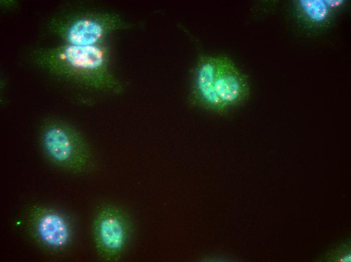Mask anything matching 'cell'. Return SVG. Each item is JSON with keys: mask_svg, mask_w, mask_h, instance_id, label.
Returning a JSON list of instances; mask_svg holds the SVG:
<instances>
[{"mask_svg": "<svg viewBox=\"0 0 351 262\" xmlns=\"http://www.w3.org/2000/svg\"><path fill=\"white\" fill-rule=\"evenodd\" d=\"M40 144L49 161L64 170L78 172L88 162V153L82 139L66 123H44L40 130Z\"/></svg>", "mask_w": 351, "mask_h": 262, "instance_id": "cell-1", "label": "cell"}, {"mask_svg": "<svg viewBox=\"0 0 351 262\" xmlns=\"http://www.w3.org/2000/svg\"><path fill=\"white\" fill-rule=\"evenodd\" d=\"M93 232L99 255L105 260H115L121 257L128 247L131 236V223L121 209L105 206L95 216Z\"/></svg>", "mask_w": 351, "mask_h": 262, "instance_id": "cell-2", "label": "cell"}, {"mask_svg": "<svg viewBox=\"0 0 351 262\" xmlns=\"http://www.w3.org/2000/svg\"><path fill=\"white\" fill-rule=\"evenodd\" d=\"M103 30L97 22L87 19L79 20L69 28L68 39L71 45H94L101 38Z\"/></svg>", "mask_w": 351, "mask_h": 262, "instance_id": "cell-7", "label": "cell"}, {"mask_svg": "<svg viewBox=\"0 0 351 262\" xmlns=\"http://www.w3.org/2000/svg\"><path fill=\"white\" fill-rule=\"evenodd\" d=\"M297 7L301 18L313 25L319 26L327 23L332 14L324 0L298 1Z\"/></svg>", "mask_w": 351, "mask_h": 262, "instance_id": "cell-8", "label": "cell"}, {"mask_svg": "<svg viewBox=\"0 0 351 262\" xmlns=\"http://www.w3.org/2000/svg\"><path fill=\"white\" fill-rule=\"evenodd\" d=\"M214 82L216 94L227 111L241 105L249 96L247 77L226 56H215Z\"/></svg>", "mask_w": 351, "mask_h": 262, "instance_id": "cell-4", "label": "cell"}, {"mask_svg": "<svg viewBox=\"0 0 351 262\" xmlns=\"http://www.w3.org/2000/svg\"><path fill=\"white\" fill-rule=\"evenodd\" d=\"M215 56L202 55L199 59L194 74L193 95L202 108L223 114L228 111L220 102L215 90Z\"/></svg>", "mask_w": 351, "mask_h": 262, "instance_id": "cell-5", "label": "cell"}, {"mask_svg": "<svg viewBox=\"0 0 351 262\" xmlns=\"http://www.w3.org/2000/svg\"><path fill=\"white\" fill-rule=\"evenodd\" d=\"M29 224L35 238L48 249L58 251L66 248L73 235L69 219L63 213L47 208H35Z\"/></svg>", "mask_w": 351, "mask_h": 262, "instance_id": "cell-3", "label": "cell"}, {"mask_svg": "<svg viewBox=\"0 0 351 262\" xmlns=\"http://www.w3.org/2000/svg\"><path fill=\"white\" fill-rule=\"evenodd\" d=\"M63 55L73 67L87 70L99 68L104 60L102 51L94 45H69L65 49Z\"/></svg>", "mask_w": 351, "mask_h": 262, "instance_id": "cell-6", "label": "cell"}, {"mask_svg": "<svg viewBox=\"0 0 351 262\" xmlns=\"http://www.w3.org/2000/svg\"><path fill=\"white\" fill-rule=\"evenodd\" d=\"M324 2L332 12L340 8L345 3V1L342 0H324Z\"/></svg>", "mask_w": 351, "mask_h": 262, "instance_id": "cell-9", "label": "cell"}]
</instances>
